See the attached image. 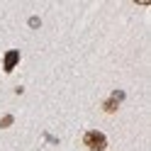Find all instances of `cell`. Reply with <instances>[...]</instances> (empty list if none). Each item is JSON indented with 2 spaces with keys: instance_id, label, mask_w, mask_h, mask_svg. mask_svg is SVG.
I'll list each match as a JSON object with an SVG mask.
<instances>
[{
  "instance_id": "cell-1",
  "label": "cell",
  "mask_w": 151,
  "mask_h": 151,
  "mask_svg": "<svg viewBox=\"0 0 151 151\" xmlns=\"http://www.w3.org/2000/svg\"><path fill=\"white\" fill-rule=\"evenodd\" d=\"M83 141H86V146L93 149V151H102L107 146V137L102 134V132H86V137H83Z\"/></svg>"
},
{
  "instance_id": "cell-2",
  "label": "cell",
  "mask_w": 151,
  "mask_h": 151,
  "mask_svg": "<svg viewBox=\"0 0 151 151\" xmlns=\"http://www.w3.org/2000/svg\"><path fill=\"white\" fill-rule=\"evenodd\" d=\"M17 61H20V51H7L5 54V71H12Z\"/></svg>"
},
{
  "instance_id": "cell-3",
  "label": "cell",
  "mask_w": 151,
  "mask_h": 151,
  "mask_svg": "<svg viewBox=\"0 0 151 151\" xmlns=\"http://www.w3.org/2000/svg\"><path fill=\"white\" fill-rule=\"evenodd\" d=\"M105 110H107V112H115V110H117V102H115V100H107V102H105Z\"/></svg>"
},
{
  "instance_id": "cell-4",
  "label": "cell",
  "mask_w": 151,
  "mask_h": 151,
  "mask_svg": "<svg viewBox=\"0 0 151 151\" xmlns=\"http://www.w3.org/2000/svg\"><path fill=\"white\" fill-rule=\"evenodd\" d=\"M10 124H12V117H10V115H5L3 122H0V127H10Z\"/></svg>"
}]
</instances>
